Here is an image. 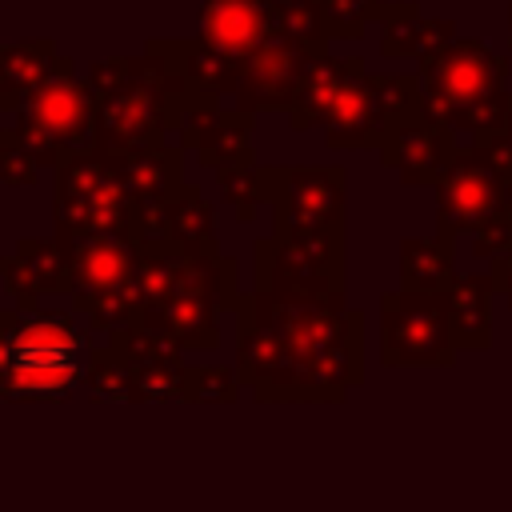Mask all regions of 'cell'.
<instances>
[{"label":"cell","instance_id":"6da1fadb","mask_svg":"<svg viewBox=\"0 0 512 512\" xmlns=\"http://www.w3.org/2000/svg\"><path fill=\"white\" fill-rule=\"evenodd\" d=\"M236 372L260 404H340L364 384V312L344 280H256L236 304Z\"/></svg>","mask_w":512,"mask_h":512},{"label":"cell","instance_id":"7a4b0ae2","mask_svg":"<svg viewBox=\"0 0 512 512\" xmlns=\"http://www.w3.org/2000/svg\"><path fill=\"white\" fill-rule=\"evenodd\" d=\"M240 264L216 244H180L164 236L140 240V312L136 324L164 336L180 352L220 348V312L240 304Z\"/></svg>","mask_w":512,"mask_h":512},{"label":"cell","instance_id":"3957f363","mask_svg":"<svg viewBox=\"0 0 512 512\" xmlns=\"http://www.w3.org/2000/svg\"><path fill=\"white\" fill-rule=\"evenodd\" d=\"M96 96V132L92 148H140L164 144L168 132H180L188 96L196 92L180 60L164 48L160 36L144 40L140 56H108L88 68Z\"/></svg>","mask_w":512,"mask_h":512},{"label":"cell","instance_id":"277c9868","mask_svg":"<svg viewBox=\"0 0 512 512\" xmlns=\"http://www.w3.org/2000/svg\"><path fill=\"white\" fill-rule=\"evenodd\" d=\"M416 76L424 120L452 132H468L476 144H484L508 124V60L484 40L452 36L448 44L416 60Z\"/></svg>","mask_w":512,"mask_h":512},{"label":"cell","instance_id":"5b68a950","mask_svg":"<svg viewBox=\"0 0 512 512\" xmlns=\"http://www.w3.org/2000/svg\"><path fill=\"white\" fill-rule=\"evenodd\" d=\"M84 340L72 316L16 304L0 316V396L16 404H56L80 384Z\"/></svg>","mask_w":512,"mask_h":512},{"label":"cell","instance_id":"8992f818","mask_svg":"<svg viewBox=\"0 0 512 512\" xmlns=\"http://www.w3.org/2000/svg\"><path fill=\"white\" fill-rule=\"evenodd\" d=\"M72 264V312L112 336L140 312V240L104 232H56Z\"/></svg>","mask_w":512,"mask_h":512},{"label":"cell","instance_id":"52a82bcc","mask_svg":"<svg viewBox=\"0 0 512 512\" xmlns=\"http://www.w3.org/2000/svg\"><path fill=\"white\" fill-rule=\"evenodd\" d=\"M52 224L56 232H104L140 240V204L100 148H80L56 164Z\"/></svg>","mask_w":512,"mask_h":512},{"label":"cell","instance_id":"ba28073f","mask_svg":"<svg viewBox=\"0 0 512 512\" xmlns=\"http://www.w3.org/2000/svg\"><path fill=\"white\" fill-rule=\"evenodd\" d=\"M460 352L452 288H392L380 296V364L452 368Z\"/></svg>","mask_w":512,"mask_h":512},{"label":"cell","instance_id":"9c48e42d","mask_svg":"<svg viewBox=\"0 0 512 512\" xmlns=\"http://www.w3.org/2000/svg\"><path fill=\"white\" fill-rule=\"evenodd\" d=\"M12 128L32 148V156L40 160V168H56L68 152L92 148V132H96V96H92V84L76 80L68 56H56L52 72L20 104Z\"/></svg>","mask_w":512,"mask_h":512},{"label":"cell","instance_id":"30bf717a","mask_svg":"<svg viewBox=\"0 0 512 512\" xmlns=\"http://www.w3.org/2000/svg\"><path fill=\"white\" fill-rule=\"evenodd\" d=\"M420 112V76L384 72L372 76L356 56L332 112L324 116L328 148H380L408 116Z\"/></svg>","mask_w":512,"mask_h":512},{"label":"cell","instance_id":"8fae6325","mask_svg":"<svg viewBox=\"0 0 512 512\" xmlns=\"http://www.w3.org/2000/svg\"><path fill=\"white\" fill-rule=\"evenodd\" d=\"M432 192H436V236L452 244L460 236H476L504 212V172L476 140L456 148Z\"/></svg>","mask_w":512,"mask_h":512},{"label":"cell","instance_id":"7c38bea8","mask_svg":"<svg viewBox=\"0 0 512 512\" xmlns=\"http://www.w3.org/2000/svg\"><path fill=\"white\" fill-rule=\"evenodd\" d=\"M324 44H308V40H272L260 44L256 52L240 56L236 64V108L244 112H292L300 84L308 80L312 64L324 56Z\"/></svg>","mask_w":512,"mask_h":512},{"label":"cell","instance_id":"4fadbf2b","mask_svg":"<svg viewBox=\"0 0 512 512\" xmlns=\"http://www.w3.org/2000/svg\"><path fill=\"white\" fill-rule=\"evenodd\" d=\"M256 280H344V228H272L252 248Z\"/></svg>","mask_w":512,"mask_h":512},{"label":"cell","instance_id":"5bb4252c","mask_svg":"<svg viewBox=\"0 0 512 512\" xmlns=\"http://www.w3.org/2000/svg\"><path fill=\"white\" fill-rule=\"evenodd\" d=\"M348 176L340 164H284L272 200V224L288 228H344Z\"/></svg>","mask_w":512,"mask_h":512},{"label":"cell","instance_id":"9a60e30c","mask_svg":"<svg viewBox=\"0 0 512 512\" xmlns=\"http://www.w3.org/2000/svg\"><path fill=\"white\" fill-rule=\"evenodd\" d=\"M180 144L196 156V164L220 172L232 164L256 160L252 152V112L244 108H224L212 96L192 92L180 116Z\"/></svg>","mask_w":512,"mask_h":512},{"label":"cell","instance_id":"2e32d148","mask_svg":"<svg viewBox=\"0 0 512 512\" xmlns=\"http://www.w3.org/2000/svg\"><path fill=\"white\" fill-rule=\"evenodd\" d=\"M112 348H120V356L128 360V376H132V400L136 404H172V400H188V372L192 364H184L180 348L168 344L164 336L128 324L112 336H104Z\"/></svg>","mask_w":512,"mask_h":512},{"label":"cell","instance_id":"e0dca14e","mask_svg":"<svg viewBox=\"0 0 512 512\" xmlns=\"http://www.w3.org/2000/svg\"><path fill=\"white\" fill-rule=\"evenodd\" d=\"M196 36L232 60L256 52L260 44L292 40L288 16L276 0H204Z\"/></svg>","mask_w":512,"mask_h":512},{"label":"cell","instance_id":"ac0fdd59","mask_svg":"<svg viewBox=\"0 0 512 512\" xmlns=\"http://www.w3.org/2000/svg\"><path fill=\"white\" fill-rule=\"evenodd\" d=\"M456 132L452 128H440L432 120H424L420 112L408 116L376 152H380V164L392 168L400 176V184H436L448 168V160L456 156Z\"/></svg>","mask_w":512,"mask_h":512},{"label":"cell","instance_id":"d6986e66","mask_svg":"<svg viewBox=\"0 0 512 512\" xmlns=\"http://www.w3.org/2000/svg\"><path fill=\"white\" fill-rule=\"evenodd\" d=\"M0 280H4L8 304L36 308L40 292H72V264L56 236L52 240L20 236L12 256L0 260Z\"/></svg>","mask_w":512,"mask_h":512},{"label":"cell","instance_id":"ffe728a7","mask_svg":"<svg viewBox=\"0 0 512 512\" xmlns=\"http://www.w3.org/2000/svg\"><path fill=\"white\" fill-rule=\"evenodd\" d=\"M164 236L180 244H216V212L204 200L200 184H176L160 200L140 208V240Z\"/></svg>","mask_w":512,"mask_h":512},{"label":"cell","instance_id":"44dd1931","mask_svg":"<svg viewBox=\"0 0 512 512\" xmlns=\"http://www.w3.org/2000/svg\"><path fill=\"white\" fill-rule=\"evenodd\" d=\"M108 156V164L116 168V176L124 180V188L136 196V204H152L164 192H172L180 184V164H184V144L168 148V144H140V148H100Z\"/></svg>","mask_w":512,"mask_h":512},{"label":"cell","instance_id":"7402d4cb","mask_svg":"<svg viewBox=\"0 0 512 512\" xmlns=\"http://www.w3.org/2000/svg\"><path fill=\"white\" fill-rule=\"evenodd\" d=\"M380 24H384L380 52L392 60H424L428 52H436L456 36L452 20L424 16L416 4H380Z\"/></svg>","mask_w":512,"mask_h":512},{"label":"cell","instance_id":"603a6c76","mask_svg":"<svg viewBox=\"0 0 512 512\" xmlns=\"http://www.w3.org/2000/svg\"><path fill=\"white\" fill-rule=\"evenodd\" d=\"M56 40L52 36H36V40H8L0 48V108L8 116L20 112V104L28 100V92L52 72L56 64Z\"/></svg>","mask_w":512,"mask_h":512},{"label":"cell","instance_id":"cb8c5ba5","mask_svg":"<svg viewBox=\"0 0 512 512\" xmlns=\"http://www.w3.org/2000/svg\"><path fill=\"white\" fill-rule=\"evenodd\" d=\"M492 272H468L452 280V316L460 352H484L492 344Z\"/></svg>","mask_w":512,"mask_h":512},{"label":"cell","instance_id":"d4e9b609","mask_svg":"<svg viewBox=\"0 0 512 512\" xmlns=\"http://www.w3.org/2000/svg\"><path fill=\"white\" fill-rule=\"evenodd\" d=\"M352 64H356V56H332V52H324L312 64V72L300 84V96H296V104L288 112V120H292L296 132H308L316 124H324V116L332 112V104H336V96H340Z\"/></svg>","mask_w":512,"mask_h":512},{"label":"cell","instance_id":"484cf974","mask_svg":"<svg viewBox=\"0 0 512 512\" xmlns=\"http://www.w3.org/2000/svg\"><path fill=\"white\" fill-rule=\"evenodd\" d=\"M456 244L444 236H404L400 240V284L404 288H452Z\"/></svg>","mask_w":512,"mask_h":512},{"label":"cell","instance_id":"4316f807","mask_svg":"<svg viewBox=\"0 0 512 512\" xmlns=\"http://www.w3.org/2000/svg\"><path fill=\"white\" fill-rule=\"evenodd\" d=\"M280 164H232V168H220L216 172V188L224 192V200L232 204V212L240 220H252L260 204H272L276 192H280Z\"/></svg>","mask_w":512,"mask_h":512},{"label":"cell","instance_id":"83f0119b","mask_svg":"<svg viewBox=\"0 0 512 512\" xmlns=\"http://www.w3.org/2000/svg\"><path fill=\"white\" fill-rule=\"evenodd\" d=\"M88 396H92V400H104V404L132 400L128 360H124L120 348H112L108 340H104V348L88 352Z\"/></svg>","mask_w":512,"mask_h":512},{"label":"cell","instance_id":"f1b7e54d","mask_svg":"<svg viewBox=\"0 0 512 512\" xmlns=\"http://www.w3.org/2000/svg\"><path fill=\"white\" fill-rule=\"evenodd\" d=\"M332 40H360L372 20H380V0H320Z\"/></svg>","mask_w":512,"mask_h":512},{"label":"cell","instance_id":"f546056e","mask_svg":"<svg viewBox=\"0 0 512 512\" xmlns=\"http://www.w3.org/2000/svg\"><path fill=\"white\" fill-rule=\"evenodd\" d=\"M240 396V372L228 364H192L188 400L192 404H232Z\"/></svg>","mask_w":512,"mask_h":512},{"label":"cell","instance_id":"4dcf8cb0","mask_svg":"<svg viewBox=\"0 0 512 512\" xmlns=\"http://www.w3.org/2000/svg\"><path fill=\"white\" fill-rule=\"evenodd\" d=\"M36 172H40V160L32 156V148L20 140L16 128H4L0 132V176L8 188H28L36 184Z\"/></svg>","mask_w":512,"mask_h":512},{"label":"cell","instance_id":"1f68e13d","mask_svg":"<svg viewBox=\"0 0 512 512\" xmlns=\"http://www.w3.org/2000/svg\"><path fill=\"white\" fill-rule=\"evenodd\" d=\"M508 244H512V216L500 212L488 228H480V232L472 236V256H488V260H492V256H500Z\"/></svg>","mask_w":512,"mask_h":512},{"label":"cell","instance_id":"d6a6232c","mask_svg":"<svg viewBox=\"0 0 512 512\" xmlns=\"http://www.w3.org/2000/svg\"><path fill=\"white\" fill-rule=\"evenodd\" d=\"M484 148H488V156L496 160V168L504 172V180H512V108H508V124H504L496 136H488Z\"/></svg>","mask_w":512,"mask_h":512},{"label":"cell","instance_id":"836d02e7","mask_svg":"<svg viewBox=\"0 0 512 512\" xmlns=\"http://www.w3.org/2000/svg\"><path fill=\"white\" fill-rule=\"evenodd\" d=\"M492 280H496V292L508 300V308H512V244L500 252V256H492Z\"/></svg>","mask_w":512,"mask_h":512},{"label":"cell","instance_id":"e575fe53","mask_svg":"<svg viewBox=\"0 0 512 512\" xmlns=\"http://www.w3.org/2000/svg\"><path fill=\"white\" fill-rule=\"evenodd\" d=\"M504 212L512 216V180H504Z\"/></svg>","mask_w":512,"mask_h":512},{"label":"cell","instance_id":"d590c367","mask_svg":"<svg viewBox=\"0 0 512 512\" xmlns=\"http://www.w3.org/2000/svg\"><path fill=\"white\" fill-rule=\"evenodd\" d=\"M508 44H512V4H508Z\"/></svg>","mask_w":512,"mask_h":512}]
</instances>
